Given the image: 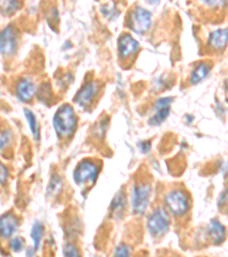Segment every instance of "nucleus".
<instances>
[{
    "mask_svg": "<svg viewBox=\"0 0 228 257\" xmlns=\"http://www.w3.org/2000/svg\"><path fill=\"white\" fill-rule=\"evenodd\" d=\"M211 70V66L208 63H198L196 68L193 70L192 74H190V84L195 85L202 81L204 78L208 77V74Z\"/></svg>",
    "mask_w": 228,
    "mask_h": 257,
    "instance_id": "2eb2a0df",
    "label": "nucleus"
},
{
    "mask_svg": "<svg viewBox=\"0 0 228 257\" xmlns=\"http://www.w3.org/2000/svg\"><path fill=\"white\" fill-rule=\"evenodd\" d=\"M98 174L96 165L89 160H82L74 169L73 178L77 184H85L87 182L94 183Z\"/></svg>",
    "mask_w": 228,
    "mask_h": 257,
    "instance_id": "39448f33",
    "label": "nucleus"
},
{
    "mask_svg": "<svg viewBox=\"0 0 228 257\" xmlns=\"http://www.w3.org/2000/svg\"><path fill=\"white\" fill-rule=\"evenodd\" d=\"M205 6L211 8H219L223 7L228 3V0H201Z\"/></svg>",
    "mask_w": 228,
    "mask_h": 257,
    "instance_id": "412c9836",
    "label": "nucleus"
},
{
    "mask_svg": "<svg viewBox=\"0 0 228 257\" xmlns=\"http://www.w3.org/2000/svg\"><path fill=\"white\" fill-rule=\"evenodd\" d=\"M139 150L142 151L143 153H147L148 151L151 150V142L150 141H146V142H142L139 144Z\"/></svg>",
    "mask_w": 228,
    "mask_h": 257,
    "instance_id": "a878e982",
    "label": "nucleus"
},
{
    "mask_svg": "<svg viewBox=\"0 0 228 257\" xmlns=\"http://www.w3.org/2000/svg\"><path fill=\"white\" fill-rule=\"evenodd\" d=\"M24 114H26V117L28 119L29 126H30V131L32 133V136L35 138V140L38 141L40 138V131H39L38 123H37V119L35 117V114H33L32 111H30L29 109H24Z\"/></svg>",
    "mask_w": 228,
    "mask_h": 257,
    "instance_id": "a211bd4d",
    "label": "nucleus"
},
{
    "mask_svg": "<svg viewBox=\"0 0 228 257\" xmlns=\"http://www.w3.org/2000/svg\"><path fill=\"white\" fill-rule=\"evenodd\" d=\"M18 37H16L15 29L10 26L4 29L0 37V51L4 56H10L15 52Z\"/></svg>",
    "mask_w": 228,
    "mask_h": 257,
    "instance_id": "6e6552de",
    "label": "nucleus"
},
{
    "mask_svg": "<svg viewBox=\"0 0 228 257\" xmlns=\"http://www.w3.org/2000/svg\"><path fill=\"white\" fill-rule=\"evenodd\" d=\"M18 219H16L13 214L10 213L3 215L2 219H0V235H2V238H10L18 230Z\"/></svg>",
    "mask_w": 228,
    "mask_h": 257,
    "instance_id": "f8f14e48",
    "label": "nucleus"
},
{
    "mask_svg": "<svg viewBox=\"0 0 228 257\" xmlns=\"http://www.w3.org/2000/svg\"><path fill=\"white\" fill-rule=\"evenodd\" d=\"M56 134L61 138L71 136L77 127V117L71 105L64 104L56 111L53 119Z\"/></svg>",
    "mask_w": 228,
    "mask_h": 257,
    "instance_id": "f257e3e1",
    "label": "nucleus"
},
{
    "mask_svg": "<svg viewBox=\"0 0 228 257\" xmlns=\"http://www.w3.org/2000/svg\"><path fill=\"white\" fill-rule=\"evenodd\" d=\"M152 22V15L148 11L144 10V8H136L132 11L130 16V28L136 33H142L146 32L151 27Z\"/></svg>",
    "mask_w": 228,
    "mask_h": 257,
    "instance_id": "423d86ee",
    "label": "nucleus"
},
{
    "mask_svg": "<svg viewBox=\"0 0 228 257\" xmlns=\"http://www.w3.org/2000/svg\"><path fill=\"white\" fill-rule=\"evenodd\" d=\"M97 92H98L97 82L95 81L88 82V84H86L80 90H79V93L76 96V102L82 107L88 106L90 103L94 101Z\"/></svg>",
    "mask_w": 228,
    "mask_h": 257,
    "instance_id": "9d476101",
    "label": "nucleus"
},
{
    "mask_svg": "<svg viewBox=\"0 0 228 257\" xmlns=\"http://www.w3.org/2000/svg\"><path fill=\"white\" fill-rule=\"evenodd\" d=\"M61 185V178L59 176H53L48 188V193H57L60 191Z\"/></svg>",
    "mask_w": 228,
    "mask_h": 257,
    "instance_id": "aec40b11",
    "label": "nucleus"
},
{
    "mask_svg": "<svg viewBox=\"0 0 228 257\" xmlns=\"http://www.w3.org/2000/svg\"><path fill=\"white\" fill-rule=\"evenodd\" d=\"M115 256H129L130 255V249L124 244H120L117 247V249L114 251Z\"/></svg>",
    "mask_w": 228,
    "mask_h": 257,
    "instance_id": "393cba45",
    "label": "nucleus"
},
{
    "mask_svg": "<svg viewBox=\"0 0 228 257\" xmlns=\"http://www.w3.org/2000/svg\"><path fill=\"white\" fill-rule=\"evenodd\" d=\"M43 235H44V226L40 222L36 221L31 227V239L33 241V249L36 250L39 249Z\"/></svg>",
    "mask_w": 228,
    "mask_h": 257,
    "instance_id": "f3484780",
    "label": "nucleus"
},
{
    "mask_svg": "<svg viewBox=\"0 0 228 257\" xmlns=\"http://www.w3.org/2000/svg\"><path fill=\"white\" fill-rule=\"evenodd\" d=\"M2 5V13L11 15L19 8V0H0Z\"/></svg>",
    "mask_w": 228,
    "mask_h": 257,
    "instance_id": "6ab92c4d",
    "label": "nucleus"
},
{
    "mask_svg": "<svg viewBox=\"0 0 228 257\" xmlns=\"http://www.w3.org/2000/svg\"><path fill=\"white\" fill-rule=\"evenodd\" d=\"M139 44L130 35H122L118 41V51L120 59L127 60L138 52Z\"/></svg>",
    "mask_w": 228,
    "mask_h": 257,
    "instance_id": "1a4fd4ad",
    "label": "nucleus"
},
{
    "mask_svg": "<svg viewBox=\"0 0 228 257\" xmlns=\"http://www.w3.org/2000/svg\"><path fill=\"white\" fill-rule=\"evenodd\" d=\"M63 255L64 256H79V251L77 248L73 246V244L69 243V244H65L63 248Z\"/></svg>",
    "mask_w": 228,
    "mask_h": 257,
    "instance_id": "5701e85b",
    "label": "nucleus"
},
{
    "mask_svg": "<svg viewBox=\"0 0 228 257\" xmlns=\"http://www.w3.org/2000/svg\"><path fill=\"white\" fill-rule=\"evenodd\" d=\"M0 169H2V184H5L7 178V168L4 165H2L0 166Z\"/></svg>",
    "mask_w": 228,
    "mask_h": 257,
    "instance_id": "bb28decb",
    "label": "nucleus"
},
{
    "mask_svg": "<svg viewBox=\"0 0 228 257\" xmlns=\"http://www.w3.org/2000/svg\"><path fill=\"white\" fill-rule=\"evenodd\" d=\"M11 141V133L8 132V131H5V132H2V139H0V145H2V147H0V149H2V150H4V148H6L7 145H8V142H10Z\"/></svg>",
    "mask_w": 228,
    "mask_h": 257,
    "instance_id": "b1692460",
    "label": "nucleus"
},
{
    "mask_svg": "<svg viewBox=\"0 0 228 257\" xmlns=\"http://www.w3.org/2000/svg\"><path fill=\"white\" fill-rule=\"evenodd\" d=\"M151 197V185H135L131 193V206L135 214H143L146 210Z\"/></svg>",
    "mask_w": 228,
    "mask_h": 257,
    "instance_id": "20e7f679",
    "label": "nucleus"
},
{
    "mask_svg": "<svg viewBox=\"0 0 228 257\" xmlns=\"http://www.w3.org/2000/svg\"><path fill=\"white\" fill-rule=\"evenodd\" d=\"M170 225V219L163 208H157L147 218V229L153 237H161L167 233Z\"/></svg>",
    "mask_w": 228,
    "mask_h": 257,
    "instance_id": "f03ea898",
    "label": "nucleus"
},
{
    "mask_svg": "<svg viewBox=\"0 0 228 257\" xmlns=\"http://www.w3.org/2000/svg\"><path fill=\"white\" fill-rule=\"evenodd\" d=\"M172 97H162L156 101L154 106V115L148 120V125L159 126L162 123L170 114V104L172 103Z\"/></svg>",
    "mask_w": 228,
    "mask_h": 257,
    "instance_id": "0eeeda50",
    "label": "nucleus"
},
{
    "mask_svg": "<svg viewBox=\"0 0 228 257\" xmlns=\"http://www.w3.org/2000/svg\"><path fill=\"white\" fill-rule=\"evenodd\" d=\"M23 246H24V240L21 237H16L11 241V249L15 252H18L22 249Z\"/></svg>",
    "mask_w": 228,
    "mask_h": 257,
    "instance_id": "4be33fe9",
    "label": "nucleus"
},
{
    "mask_svg": "<svg viewBox=\"0 0 228 257\" xmlns=\"http://www.w3.org/2000/svg\"><path fill=\"white\" fill-rule=\"evenodd\" d=\"M124 207H126V196H124V193L119 192L117 193V196L114 197L110 207L112 215H113L114 217L121 216Z\"/></svg>",
    "mask_w": 228,
    "mask_h": 257,
    "instance_id": "dca6fc26",
    "label": "nucleus"
},
{
    "mask_svg": "<svg viewBox=\"0 0 228 257\" xmlns=\"http://www.w3.org/2000/svg\"><path fill=\"white\" fill-rule=\"evenodd\" d=\"M228 43V30L227 29H218L209 35L208 46L214 51H220L226 47Z\"/></svg>",
    "mask_w": 228,
    "mask_h": 257,
    "instance_id": "9b49d317",
    "label": "nucleus"
},
{
    "mask_svg": "<svg viewBox=\"0 0 228 257\" xmlns=\"http://www.w3.org/2000/svg\"><path fill=\"white\" fill-rule=\"evenodd\" d=\"M209 235L213 243L219 244L225 240V226H223L217 218L211 219L209 223Z\"/></svg>",
    "mask_w": 228,
    "mask_h": 257,
    "instance_id": "4468645a",
    "label": "nucleus"
},
{
    "mask_svg": "<svg viewBox=\"0 0 228 257\" xmlns=\"http://www.w3.org/2000/svg\"><path fill=\"white\" fill-rule=\"evenodd\" d=\"M36 93V87L35 84L28 78H24V79L21 80L18 87H16V95L22 102H30L32 97L35 96Z\"/></svg>",
    "mask_w": 228,
    "mask_h": 257,
    "instance_id": "ddd939ff",
    "label": "nucleus"
},
{
    "mask_svg": "<svg viewBox=\"0 0 228 257\" xmlns=\"http://www.w3.org/2000/svg\"><path fill=\"white\" fill-rule=\"evenodd\" d=\"M165 206L167 209L175 216H182L185 213H187L189 208L188 198L186 194L179 191V190H175V191L169 192L165 196Z\"/></svg>",
    "mask_w": 228,
    "mask_h": 257,
    "instance_id": "7ed1b4c3",
    "label": "nucleus"
}]
</instances>
